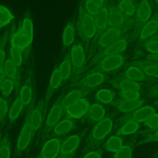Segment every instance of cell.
<instances>
[{
	"label": "cell",
	"mask_w": 158,
	"mask_h": 158,
	"mask_svg": "<svg viewBox=\"0 0 158 158\" xmlns=\"http://www.w3.org/2000/svg\"><path fill=\"white\" fill-rule=\"evenodd\" d=\"M112 126L113 121L110 117L104 118L98 122L86 140L84 151H88L98 147L110 132Z\"/></svg>",
	"instance_id": "cell-1"
},
{
	"label": "cell",
	"mask_w": 158,
	"mask_h": 158,
	"mask_svg": "<svg viewBox=\"0 0 158 158\" xmlns=\"http://www.w3.org/2000/svg\"><path fill=\"white\" fill-rule=\"evenodd\" d=\"M77 27L78 35L85 42H89L96 35L97 28L94 16L85 10L83 4H81L79 8Z\"/></svg>",
	"instance_id": "cell-2"
},
{
	"label": "cell",
	"mask_w": 158,
	"mask_h": 158,
	"mask_svg": "<svg viewBox=\"0 0 158 158\" xmlns=\"http://www.w3.org/2000/svg\"><path fill=\"white\" fill-rule=\"evenodd\" d=\"M152 9L149 0H141L138 4L133 16V35L135 40L139 35L143 28L150 19Z\"/></svg>",
	"instance_id": "cell-3"
},
{
	"label": "cell",
	"mask_w": 158,
	"mask_h": 158,
	"mask_svg": "<svg viewBox=\"0 0 158 158\" xmlns=\"http://www.w3.org/2000/svg\"><path fill=\"white\" fill-rule=\"evenodd\" d=\"M134 40L133 33H127L123 37L115 41L107 48L99 51L92 59L91 62L93 64L97 63L103 57L116 54H122L125 51L128 45L131 40Z\"/></svg>",
	"instance_id": "cell-4"
},
{
	"label": "cell",
	"mask_w": 158,
	"mask_h": 158,
	"mask_svg": "<svg viewBox=\"0 0 158 158\" xmlns=\"http://www.w3.org/2000/svg\"><path fill=\"white\" fill-rule=\"evenodd\" d=\"M131 30L130 28L108 27V28L96 38L94 45L96 48L101 51L123 37Z\"/></svg>",
	"instance_id": "cell-5"
},
{
	"label": "cell",
	"mask_w": 158,
	"mask_h": 158,
	"mask_svg": "<svg viewBox=\"0 0 158 158\" xmlns=\"http://www.w3.org/2000/svg\"><path fill=\"white\" fill-rule=\"evenodd\" d=\"M125 58L122 54H110L103 57L99 60L91 72H111L120 68L125 63Z\"/></svg>",
	"instance_id": "cell-6"
},
{
	"label": "cell",
	"mask_w": 158,
	"mask_h": 158,
	"mask_svg": "<svg viewBox=\"0 0 158 158\" xmlns=\"http://www.w3.org/2000/svg\"><path fill=\"white\" fill-rule=\"evenodd\" d=\"M109 27L122 28H133V17H129L123 14L112 4L108 5Z\"/></svg>",
	"instance_id": "cell-7"
},
{
	"label": "cell",
	"mask_w": 158,
	"mask_h": 158,
	"mask_svg": "<svg viewBox=\"0 0 158 158\" xmlns=\"http://www.w3.org/2000/svg\"><path fill=\"white\" fill-rule=\"evenodd\" d=\"M84 132H80L67 137L61 143L60 151L57 158H72L78 148Z\"/></svg>",
	"instance_id": "cell-8"
},
{
	"label": "cell",
	"mask_w": 158,
	"mask_h": 158,
	"mask_svg": "<svg viewBox=\"0 0 158 158\" xmlns=\"http://www.w3.org/2000/svg\"><path fill=\"white\" fill-rule=\"evenodd\" d=\"M64 114V109L61 104V98H59L49 110L44 126L43 136H46L52 131L54 127L60 120Z\"/></svg>",
	"instance_id": "cell-9"
},
{
	"label": "cell",
	"mask_w": 158,
	"mask_h": 158,
	"mask_svg": "<svg viewBox=\"0 0 158 158\" xmlns=\"http://www.w3.org/2000/svg\"><path fill=\"white\" fill-rule=\"evenodd\" d=\"M31 110L28 112L27 115L26 119L23 123V125L21 129L20 132L17 144H16V153L17 154H19L23 151H24L28 146L29 145L31 138L34 135L33 131L32 130L30 121V116Z\"/></svg>",
	"instance_id": "cell-10"
},
{
	"label": "cell",
	"mask_w": 158,
	"mask_h": 158,
	"mask_svg": "<svg viewBox=\"0 0 158 158\" xmlns=\"http://www.w3.org/2000/svg\"><path fill=\"white\" fill-rule=\"evenodd\" d=\"M70 56L73 73L77 76L81 72L85 63L86 54L83 45L80 43L73 45L72 47Z\"/></svg>",
	"instance_id": "cell-11"
},
{
	"label": "cell",
	"mask_w": 158,
	"mask_h": 158,
	"mask_svg": "<svg viewBox=\"0 0 158 158\" xmlns=\"http://www.w3.org/2000/svg\"><path fill=\"white\" fill-rule=\"evenodd\" d=\"M90 104L88 99L83 98L64 109V115L67 118H80L88 112Z\"/></svg>",
	"instance_id": "cell-12"
},
{
	"label": "cell",
	"mask_w": 158,
	"mask_h": 158,
	"mask_svg": "<svg viewBox=\"0 0 158 158\" xmlns=\"http://www.w3.org/2000/svg\"><path fill=\"white\" fill-rule=\"evenodd\" d=\"M62 139L53 137L46 141L37 158H57L59 155Z\"/></svg>",
	"instance_id": "cell-13"
},
{
	"label": "cell",
	"mask_w": 158,
	"mask_h": 158,
	"mask_svg": "<svg viewBox=\"0 0 158 158\" xmlns=\"http://www.w3.org/2000/svg\"><path fill=\"white\" fill-rule=\"evenodd\" d=\"M46 107L47 106L45 104L44 100H41L38 102V105L31 110L30 121L34 133L38 130L42 125Z\"/></svg>",
	"instance_id": "cell-14"
},
{
	"label": "cell",
	"mask_w": 158,
	"mask_h": 158,
	"mask_svg": "<svg viewBox=\"0 0 158 158\" xmlns=\"http://www.w3.org/2000/svg\"><path fill=\"white\" fill-rule=\"evenodd\" d=\"M94 22L97 28V33L95 38L100 36L109 27V9L108 5L105 4L100 7L94 15Z\"/></svg>",
	"instance_id": "cell-15"
},
{
	"label": "cell",
	"mask_w": 158,
	"mask_h": 158,
	"mask_svg": "<svg viewBox=\"0 0 158 158\" xmlns=\"http://www.w3.org/2000/svg\"><path fill=\"white\" fill-rule=\"evenodd\" d=\"M107 76L104 73L100 72H93L84 77L80 81L78 85L81 87L93 89L102 83Z\"/></svg>",
	"instance_id": "cell-16"
},
{
	"label": "cell",
	"mask_w": 158,
	"mask_h": 158,
	"mask_svg": "<svg viewBox=\"0 0 158 158\" xmlns=\"http://www.w3.org/2000/svg\"><path fill=\"white\" fill-rule=\"evenodd\" d=\"M93 89L81 87L71 91L61 98V104L64 109H66L77 101L85 98Z\"/></svg>",
	"instance_id": "cell-17"
},
{
	"label": "cell",
	"mask_w": 158,
	"mask_h": 158,
	"mask_svg": "<svg viewBox=\"0 0 158 158\" xmlns=\"http://www.w3.org/2000/svg\"><path fill=\"white\" fill-rule=\"evenodd\" d=\"M129 65H135L141 69L151 78H158V63L149 59L139 60L131 62Z\"/></svg>",
	"instance_id": "cell-18"
},
{
	"label": "cell",
	"mask_w": 158,
	"mask_h": 158,
	"mask_svg": "<svg viewBox=\"0 0 158 158\" xmlns=\"http://www.w3.org/2000/svg\"><path fill=\"white\" fill-rule=\"evenodd\" d=\"M144 103V99L141 98H139L135 101H128L121 98L114 101L111 104L120 112H131L142 106Z\"/></svg>",
	"instance_id": "cell-19"
},
{
	"label": "cell",
	"mask_w": 158,
	"mask_h": 158,
	"mask_svg": "<svg viewBox=\"0 0 158 158\" xmlns=\"http://www.w3.org/2000/svg\"><path fill=\"white\" fill-rule=\"evenodd\" d=\"M62 83V78L59 74L58 68H56L50 77L48 85V88L45 94L44 102L46 106L48 105V103L55 91L60 86Z\"/></svg>",
	"instance_id": "cell-20"
},
{
	"label": "cell",
	"mask_w": 158,
	"mask_h": 158,
	"mask_svg": "<svg viewBox=\"0 0 158 158\" xmlns=\"http://www.w3.org/2000/svg\"><path fill=\"white\" fill-rule=\"evenodd\" d=\"M120 78H127L136 82L149 80L151 77H148L143 70L135 65H129L127 70L120 75Z\"/></svg>",
	"instance_id": "cell-21"
},
{
	"label": "cell",
	"mask_w": 158,
	"mask_h": 158,
	"mask_svg": "<svg viewBox=\"0 0 158 158\" xmlns=\"http://www.w3.org/2000/svg\"><path fill=\"white\" fill-rule=\"evenodd\" d=\"M158 30V12L156 14L143 28L139 35V43L157 33Z\"/></svg>",
	"instance_id": "cell-22"
},
{
	"label": "cell",
	"mask_w": 158,
	"mask_h": 158,
	"mask_svg": "<svg viewBox=\"0 0 158 158\" xmlns=\"http://www.w3.org/2000/svg\"><path fill=\"white\" fill-rule=\"evenodd\" d=\"M133 112L128 115L124 120H133L138 122H144L151 114L156 112L155 109L151 106H141L136 109Z\"/></svg>",
	"instance_id": "cell-23"
},
{
	"label": "cell",
	"mask_w": 158,
	"mask_h": 158,
	"mask_svg": "<svg viewBox=\"0 0 158 158\" xmlns=\"http://www.w3.org/2000/svg\"><path fill=\"white\" fill-rule=\"evenodd\" d=\"M17 68L10 58L6 59L3 67L6 77L10 78L14 82L15 88H18L20 86V75Z\"/></svg>",
	"instance_id": "cell-24"
},
{
	"label": "cell",
	"mask_w": 158,
	"mask_h": 158,
	"mask_svg": "<svg viewBox=\"0 0 158 158\" xmlns=\"http://www.w3.org/2000/svg\"><path fill=\"white\" fill-rule=\"evenodd\" d=\"M75 127L76 125L73 120L70 118H65L64 120H60L57 123L49 135H52L54 137L64 135L67 133L73 130Z\"/></svg>",
	"instance_id": "cell-25"
},
{
	"label": "cell",
	"mask_w": 158,
	"mask_h": 158,
	"mask_svg": "<svg viewBox=\"0 0 158 158\" xmlns=\"http://www.w3.org/2000/svg\"><path fill=\"white\" fill-rule=\"evenodd\" d=\"M19 97L25 106L29 105L31 102L33 97V89L32 80L30 77H28L27 78L26 81L21 87Z\"/></svg>",
	"instance_id": "cell-26"
},
{
	"label": "cell",
	"mask_w": 158,
	"mask_h": 158,
	"mask_svg": "<svg viewBox=\"0 0 158 158\" xmlns=\"http://www.w3.org/2000/svg\"><path fill=\"white\" fill-rule=\"evenodd\" d=\"M31 42L23 31L22 29H19L12 36L11 39V45L20 49L21 50L26 49L31 44Z\"/></svg>",
	"instance_id": "cell-27"
},
{
	"label": "cell",
	"mask_w": 158,
	"mask_h": 158,
	"mask_svg": "<svg viewBox=\"0 0 158 158\" xmlns=\"http://www.w3.org/2000/svg\"><path fill=\"white\" fill-rule=\"evenodd\" d=\"M110 83L112 86L120 91L123 90H139L140 85L136 81L123 78H120V80H110Z\"/></svg>",
	"instance_id": "cell-28"
},
{
	"label": "cell",
	"mask_w": 158,
	"mask_h": 158,
	"mask_svg": "<svg viewBox=\"0 0 158 158\" xmlns=\"http://www.w3.org/2000/svg\"><path fill=\"white\" fill-rule=\"evenodd\" d=\"M137 3L133 0H120L117 5V8L125 15L133 17L137 8Z\"/></svg>",
	"instance_id": "cell-29"
},
{
	"label": "cell",
	"mask_w": 158,
	"mask_h": 158,
	"mask_svg": "<svg viewBox=\"0 0 158 158\" xmlns=\"http://www.w3.org/2000/svg\"><path fill=\"white\" fill-rule=\"evenodd\" d=\"M141 48L150 54H158V34H155L149 38L143 41Z\"/></svg>",
	"instance_id": "cell-30"
},
{
	"label": "cell",
	"mask_w": 158,
	"mask_h": 158,
	"mask_svg": "<svg viewBox=\"0 0 158 158\" xmlns=\"http://www.w3.org/2000/svg\"><path fill=\"white\" fill-rule=\"evenodd\" d=\"M75 38V28L73 22H69L62 33V44L65 47L73 44Z\"/></svg>",
	"instance_id": "cell-31"
},
{
	"label": "cell",
	"mask_w": 158,
	"mask_h": 158,
	"mask_svg": "<svg viewBox=\"0 0 158 158\" xmlns=\"http://www.w3.org/2000/svg\"><path fill=\"white\" fill-rule=\"evenodd\" d=\"M58 69L59 74L62 78V82H65V81L67 80L71 77L73 71L70 54H68L64 58L58 67Z\"/></svg>",
	"instance_id": "cell-32"
},
{
	"label": "cell",
	"mask_w": 158,
	"mask_h": 158,
	"mask_svg": "<svg viewBox=\"0 0 158 158\" xmlns=\"http://www.w3.org/2000/svg\"><path fill=\"white\" fill-rule=\"evenodd\" d=\"M87 114L91 121L98 122L104 118L106 110L104 107L100 104L94 103L90 106Z\"/></svg>",
	"instance_id": "cell-33"
},
{
	"label": "cell",
	"mask_w": 158,
	"mask_h": 158,
	"mask_svg": "<svg viewBox=\"0 0 158 158\" xmlns=\"http://www.w3.org/2000/svg\"><path fill=\"white\" fill-rule=\"evenodd\" d=\"M139 122L133 120H128L126 122L117 130L115 135L118 136L127 135L135 133L139 128Z\"/></svg>",
	"instance_id": "cell-34"
},
{
	"label": "cell",
	"mask_w": 158,
	"mask_h": 158,
	"mask_svg": "<svg viewBox=\"0 0 158 158\" xmlns=\"http://www.w3.org/2000/svg\"><path fill=\"white\" fill-rule=\"evenodd\" d=\"M123 146L122 138L118 135H114L110 137L104 144L106 150L112 152H115Z\"/></svg>",
	"instance_id": "cell-35"
},
{
	"label": "cell",
	"mask_w": 158,
	"mask_h": 158,
	"mask_svg": "<svg viewBox=\"0 0 158 158\" xmlns=\"http://www.w3.org/2000/svg\"><path fill=\"white\" fill-rule=\"evenodd\" d=\"M24 106V104L19 97L15 99L9 110L8 116L10 122H14L19 117Z\"/></svg>",
	"instance_id": "cell-36"
},
{
	"label": "cell",
	"mask_w": 158,
	"mask_h": 158,
	"mask_svg": "<svg viewBox=\"0 0 158 158\" xmlns=\"http://www.w3.org/2000/svg\"><path fill=\"white\" fill-rule=\"evenodd\" d=\"M115 96V92L109 89H101L96 94V99L103 104H111Z\"/></svg>",
	"instance_id": "cell-37"
},
{
	"label": "cell",
	"mask_w": 158,
	"mask_h": 158,
	"mask_svg": "<svg viewBox=\"0 0 158 158\" xmlns=\"http://www.w3.org/2000/svg\"><path fill=\"white\" fill-rule=\"evenodd\" d=\"M10 156V142L7 135L0 138V158H9Z\"/></svg>",
	"instance_id": "cell-38"
},
{
	"label": "cell",
	"mask_w": 158,
	"mask_h": 158,
	"mask_svg": "<svg viewBox=\"0 0 158 158\" xmlns=\"http://www.w3.org/2000/svg\"><path fill=\"white\" fill-rule=\"evenodd\" d=\"M14 18V15L7 7L0 5V28L7 26Z\"/></svg>",
	"instance_id": "cell-39"
},
{
	"label": "cell",
	"mask_w": 158,
	"mask_h": 158,
	"mask_svg": "<svg viewBox=\"0 0 158 158\" xmlns=\"http://www.w3.org/2000/svg\"><path fill=\"white\" fill-rule=\"evenodd\" d=\"M9 52L10 58L12 60V61L17 67H20L23 62L22 50L18 48L11 46V48H10Z\"/></svg>",
	"instance_id": "cell-40"
},
{
	"label": "cell",
	"mask_w": 158,
	"mask_h": 158,
	"mask_svg": "<svg viewBox=\"0 0 158 158\" xmlns=\"http://www.w3.org/2000/svg\"><path fill=\"white\" fill-rule=\"evenodd\" d=\"M22 29L29 38L30 41L32 43L33 39V25L30 18L27 17L24 19L22 25Z\"/></svg>",
	"instance_id": "cell-41"
},
{
	"label": "cell",
	"mask_w": 158,
	"mask_h": 158,
	"mask_svg": "<svg viewBox=\"0 0 158 158\" xmlns=\"http://www.w3.org/2000/svg\"><path fill=\"white\" fill-rule=\"evenodd\" d=\"M120 96L122 99L128 101H135L139 98L140 93L139 90L130 89L120 91Z\"/></svg>",
	"instance_id": "cell-42"
},
{
	"label": "cell",
	"mask_w": 158,
	"mask_h": 158,
	"mask_svg": "<svg viewBox=\"0 0 158 158\" xmlns=\"http://www.w3.org/2000/svg\"><path fill=\"white\" fill-rule=\"evenodd\" d=\"M133 149L128 144L123 146L118 151L115 152L114 158H132Z\"/></svg>",
	"instance_id": "cell-43"
},
{
	"label": "cell",
	"mask_w": 158,
	"mask_h": 158,
	"mask_svg": "<svg viewBox=\"0 0 158 158\" xmlns=\"http://www.w3.org/2000/svg\"><path fill=\"white\" fill-rule=\"evenodd\" d=\"M14 88H15L14 82L10 78L6 77L2 84L1 91L4 96L8 97L11 94Z\"/></svg>",
	"instance_id": "cell-44"
},
{
	"label": "cell",
	"mask_w": 158,
	"mask_h": 158,
	"mask_svg": "<svg viewBox=\"0 0 158 158\" xmlns=\"http://www.w3.org/2000/svg\"><path fill=\"white\" fill-rule=\"evenodd\" d=\"M144 125L153 130H155L158 128V114L156 112L151 114L144 122Z\"/></svg>",
	"instance_id": "cell-45"
},
{
	"label": "cell",
	"mask_w": 158,
	"mask_h": 158,
	"mask_svg": "<svg viewBox=\"0 0 158 158\" xmlns=\"http://www.w3.org/2000/svg\"><path fill=\"white\" fill-rule=\"evenodd\" d=\"M7 35L6 34L2 38L1 43H0V69H3L4 65L6 60V51H5V46L6 41L7 40Z\"/></svg>",
	"instance_id": "cell-46"
},
{
	"label": "cell",
	"mask_w": 158,
	"mask_h": 158,
	"mask_svg": "<svg viewBox=\"0 0 158 158\" xmlns=\"http://www.w3.org/2000/svg\"><path fill=\"white\" fill-rule=\"evenodd\" d=\"M85 10L90 15H94L98 12L99 7H98L95 4L91 2L90 0H86L84 4Z\"/></svg>",
	"instance_id": "cell-47"
},
{
	"label": "cell",
	"mask_w": 158,
	"mask_h": 158,
	"mask_svg": "<svg viewBox=\"0 0 158 158\" xmlns=\"http://www.w3.org/2000/svg\"><path fill=\"white\" fill-rule=\"evenodd\" d=\"M8 104L6 100L2 98H0V117L1 121H2L7 113Z\"/></svg>",
	"instance_id": "cell-48"
},
{
	"label": "cell",
	"mask_w": 158,
	"mask_h": 158,
	"mask_svg": "<svg viewBox=\"0 0 158 158\" xmlns=\"http://www.w3.org/2000/svg\"><path fill=\"white\" fill-rule=\"evenodd\" d=\"M102 154L101 149L91 151L87 152L83 158H101Z\"/></svg>",
	"instance_id": "cell-49"
},
{
	"label": "cell",
	"mask_w": 158,
	"mask_h": 158,
	"mask_svg": "<svg viewBox=\"0 0 158 158\" xmlns=\"http://www.w3.org/2000/svg\"><path fill=\"white\" fill-rule=\"evenodd\" d=\"M154 141H158V128L155 130V131L151 136H149L148 138L145 139L143 141L140 142L139 144L149 143V142H154Z\"/></svg>",
	"instance_id": "cell-50"
},
{
	"label": "cell",
	"mask_w": 158,
	"mask_h": 158,
	"mask_svg": "<svg viewBox=\"0 0 158 158\" xmlns=\"http://www.w3.org/2000/svg\"><path fill=\"white\" fill-rule=\"evenodd\" d=\"M149 95L150 96V97H158V85L153 86L149 91Z\"/></svg>",
	"instance_id": "cell-51"
},
{
	"label": "cell",
	"mask_w": 158,
	"mask_h": 158,
	"mask_svg": "<svg viewBox=\"0 0 158 158\" xmlns=\"http://www.w3.org/2000/svg\"><path fill=\"white\" fill-rule=\"evenodd\" d=\"M146 59L152 60H154V61L158 63V54L147 55L146 57Z\"/></svg>",
	"instance_id": "cell-52"
},
{
	"label": "cell",
	"mask_w": 158,
	"mask_h": 158,
	"mask_svg": "<svg viewBox=\"0 0 158 158\" xmlns=\"http://www.w3.org/2000/svg\"><path fill=\"white\" fill-rule=\"evenodd\" d=\"M91 2H93L94 4H95L98 7H102L105 4V0H90Z\"/></svg>",
	"instance_id": "cell-53"
},
{
	"label": "cell",
	"mask_w": 158,
	"mask_h": 158,
	"mask_svg": "<svg viewBox=\"0 0 158 158\" xmlns=\"http://www.w3.org/2000/svg\"><path fill=\"white\" fill-rule=\"evenodd\" d=\"M5 78H6V76H5V74H4V70H3V69H0V90L1 89L2 84L3 81H4Z\"/></svg>",
	"instance_id": "cell-54"
},
{
	"label": "cell",
	"mask_w": 158,
	"mask_h": 158,
	"mask_svg": "<svg viewBox=\"0 0 158 158\" xmlns=\"http://www.w3.org/2000/svg\"><path fill=\"white\" fill-rule=\"evenodd\" d=\"M155 104H156V106H157V107H158V100L157 101H156V102H155Z\"/></svg>",
	"instance_id": "cell-55"
},
{
	"label": "cell",
	"mask_w": 158,
	"mask_h": 158,
	"mask_svg": "<svg viewBox=\"0 0 158 158\" xmlns=\"http://www.w3.org/2000/svg\"><path fill=\"white\" fill-rule=\"evenodd\" d=\"M155 1V2H156V3L158 5V0H154Z\"/></svg>",
	"instance_id": "cell-56"
},
{
	"label": "cell",
	"mask_w": 158,
	"mask_h": 158,
	"mask_svg": "<svg viewBox=\"0 0 158 158\" xmlns=\"http://www.w3.org/2000/svg\"><path fill=\"white\" fill-rule=\"evenodd\" d=\"M1 121V117H0V122Z\"/></svg>",
	"instance_id": "cell-57"
},
{
	"label": "cell",
	"mask_w": 158,
	"mask_h": 158,
	"mask_svg": "<svg viewBox=\"0 0 158 158\" xmlns=\"http://www.w3.org/2000/svg\"><path fill=\"white\" fill-rule=\"evenodd\" d=\"M157 34H158V30H157Z\"/></svg>",
	"instance_id": "cell-58"
},
{
	"label": "cell",
	"mask_w": 158,
	"mask_h": 158,
	"mask_svg": "<svg viewBox=\"0 0 158 158\" xmlns=\"http://www.w3.org/2000/svg\"><path fill=\"white\" fill-rule=\"evenodd\" d=\"M133 1H136V0H133Z\"/></svg>",
	"instance_id": "cell-59"
},
{
	"label": "cell",
	"mask_w": 158,
	"mask_h": 158,
	"mask_svg": "<svg viewBox=\"0 0 158 158\" xmlns=\"http://www.w3.org/2000/svg\"><path fill=\"white\" fill-rule=\"evenodd\" d=\"M0 138H1V136H0Z\"/></svg>",
	"instance_id": "cell-60"
}]
</instances>
